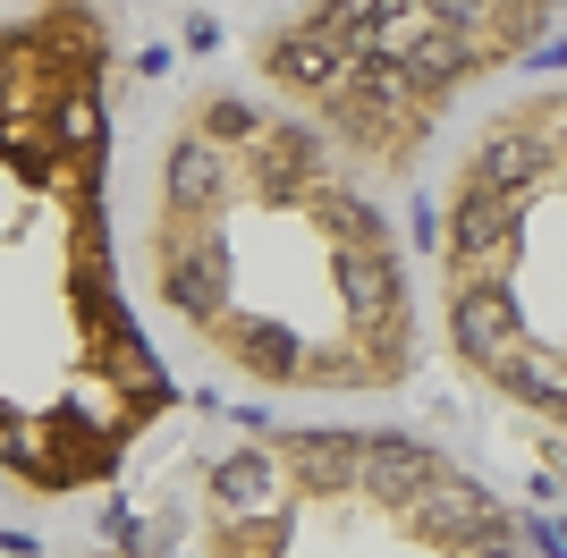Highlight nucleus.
Instances as JSON below:
<instances>
[{
  "instance_id": "nucleus-1",
  "label": "nucleus",
  "mask_w": 567,
  "mask_h": 558,
  "mask_svg": "<svg viewBox=\"0 0 567 558\" xmlns=\"http://www.w3.org/2000/svg\"><path fill=\"white\" fill-rule=\"evenodd\" d=\"M127 288L255 397L373 406L424 372V288L381 195L255 85H195L136 178Z\"/></svg>"
},
{
  "instance_id": "nucleus-2",
  "label": "nucleus",
  "mask_w": 567,
  "mask_h": 558,
  "mask_svg": "<svg viewBox=\"0 0 567 558\" xmlns=\"http://www.w3.org/2000/svg\"><path fill=\"white\" fill-rule=\"evenodd\" d=\"M178 415L118 246L111 0L0 9V490L69 508L111 490Z\"/></svg>"
},
{
  "instance_id": "nucleus-3",
  "label": "nucleus",
  "mask_w": 567,
  "mask_h": 558,
  "mask_svg": "<svg viewBox=\"0 0 567 558\" xmlns=\"http://www.w3.org/2000/svg\"><path fill=\"white\" fill-rule=\"evenodd\" d=\"M432 313L474 390L567 441V85L492 102L450 153Z\"/></svg>"
},
{
  "instance_id": "nucleus-4",
  "label": "nucleus",
  "mask_w": 567,
  "mask_h": 558,
  "mask_svg": "<svg viewBox=\"0 0 567 558\" xmlns=\"http://www.w3.org/2000/svg\"><path fill=\"white\" fill-rule=\"evenodd\" d=\"M187 558H543L466 457L390 423H271L195 483Z\"/></svg>"
},
{
  "instance_id": "nucleus-5",
  "label": "nucleus",
  "mask_w": 567,
  "mask_h": 558,
  "mask_svg": "<svg viewBox=\"0 0 567 558\" xmlns=\"http://www.w3.org/2000/svg\"><path fill=\"white\" fill-rule=\"evenodd\" d=\"M559 0H288L246 43L255 93L322 136L364 186L432 162L483 85L550 43Z\"/></svg>"
}]
</instances>
